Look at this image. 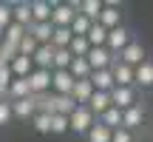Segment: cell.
Wrapping results in <instances>:
<instances>
[{
    "label": "cell",
    "instance_id": "9",
    "mask_svg": "<svg viewBox=\"0 0 153 142\" xmlns=\"http://www.w3.org/2000/svg\"><path fill=\"white\" fill-rule=\"evenodd\" d=\"M85 60H88V66H91V71H102V68H111L116 63V57L111 54L105 46H99V49H91L85 54Z\"/></svg>",
    "mask_w": 153,
    "mask_h": 142
},
{
    "label": "cell",
    "instance_id": "31",
    "mask_svg": "<svg viewBox=\"0 0 153 142\" xmlns=\"http://www.w3.org/2000/svg\"><path fill=\"white\" fill-rule=\"evenodd\" d=\"M37 46H40V43H37V40H34L31 34L26 31V37H23V40H20V46H17V54H20V57H34Z\"/></svg>",
    "mask_w": 153,
    "mask_h": 142
},
{
    "label": "cell",
    "instance_id": "13",
    "mask_svg": "<svg viewBox=\"0 0 153 142\" xmlns=\"http://www.w3.org/2000/svg\"><path fill=\"white\" fill-rule=\"evenodd\" d=\"M111 74H114V85H119V88H136V85H133V68L131 66H125V63L116 60L114 66H111Z\"/></svg>",
    "mask_w": 153,
    "mask_h": 142
},
{
    "label": "cell",
    "instance_id": "14",
    "mask_svg": "<svg viewBox=\"0 0 153 142\" xmlns=\"http://www.w3.org/2000/svg\"><path fill=\"white\" fill-rule=\"evenodd\" d=\"M11 114H14V120H31L34 114H37V97H26V99H17V102H11Z\"/></svg>",
    "mask_w": 153,
    "mask_h": 142
},
{
    "label": "cell",
    "instance_id": "5",
    "mask_svg": "<svg viewBox=\"0 0 153 142\" xmlns=\"http://www.w3.org/2000/svg\"><path fill=\"white\" fill-rule=\"evenodd\" d=\"M76 17V3H54L51 9V26L54 28H71Z\"/></svg>",
    "mask_w": 153,
    "mask_h": 142
},
{
    "label": "cell",
    "instance_id": "6",
    "mask_svg": "<svg viewBox=\"0 0 153 142\" xmlns=\"http://www.w3.org/2000/svg\"><path fill=\"white\" fill-rule=\"evenodd\" d=\"M71 88H74V77L68 68H54L51 71V94L57 97H71Z\"/></svg>",
    "mask_w": 153,
    "mask_h": 142
},
{
    "label": "cell",
    "instance_id": "11",
    "mask_svg": "<svg viewBox=\"0 0 153 142\" xmlns=\"http://www.w3.org/2000/svg\"><path fill=\"white\" fill-rule=\"evenodd\" d=\"M31 97V85H28V77H14L6 88V99L9 102H17V99H26Z\"/></svg>",
    "mask_w": 153,
    "mask_h": 142
},
{
    "label": "cell",
    "instance_id": "7",
    "mask_svg": "<svg viewBox=\"0 0 153 142\" xmlns=\"http://www.w3.org/2000/svg\"><path fill=\"white\" fill-rule=\"evenodd\" d=\"M28 85H31V97H45V94H51V71L34 68L31 74H28Z\"/></svg>",
    "mask_w": 153,
    "mask_h": 142
},
{
    "label": "cell",
    "instance_id": "16",
    "mask_svg": "<svg viewBox=\"0 0 153 142\" xmlns=\"http://www.w3.org/2000/svg\"><path fill=\"white\" fill-rule=\"evenodd\" d=\"M11 23H17V26H23L28 31V26H31V6H28L26 0L11 3Z\"/></svg>",
    "mask_w": 153,
    "mask_h": 142
},
{
    "label": "cell",
    "instance_id": "20",
    "mask_svg": "<svg viewBox=\"0 0 153 142\" xmlns=\"http://www.w3.org/2000/svg\"><path fill=\"white\" fill-rule=\"evenodd\" d=\"M88 108H91L94 117H102L105 111L111 108V94H105V91H94L91 99H88Z\"/></svg>",
    "mask_w": 153,
    "mask_h": 142
},
{
    "label": "cell",
    "instance_id": "39",
    "mask_svg": "<svg viewBox=\"0 0 153 142\" xmlns=\"http://www.w3.org/2000/svg\"><path fill=\"white\" fill-rule=\"evenodd\" d=\"M0 99H6V97H3V94H0Z\"/></svg>",
    "mask_w": 153,
    "mask_h": 142
},
{
    "label": "cell",
    "instance_id": "17",
    "mask_svg": "<svg viewBox=\"0 0 153 142\" xmlns=\"http://www.w3.org/2000/svg\"><path fill=\"white\" fill-rule=\"evenodd\" d=\"M31 63H34V68L54 71V49H51V46H37V51H34Z\"/></svg>",
    "mask_w": 153,
    "mask_h": 142
},
{
    "label": "cell",
    "instance_id": "38",
    "mask_svg": "<svg viewBox=\"0 0 153 142\" xmlns=\"http://www.w3.org/2000/svg\"><path fill=\"white\" fill-rule=\"evenodd\" d=\"M111 142H136V137H133V131H125V128H116V131L111 134Z\"/></svg>",
    "mask_w": 153,
    "mask_h": 142
},
{
    "label": "cell",
    "instance_id": "4",
    "mask_svg": "<svg viewBox=\"0 0 153 142\" xmlns=\"http://www.w3.org/2000/svg\"><path fill=\"white\" fill-rule=\"evenodd\" d=\"M99 26L102 28H119V26H125V11H122V6H116V3H102V11H99Z\"/></svg>",
    "mask_w": 153,
    "mask_h": 142
},
{
    "label": "cell",
    "instance_id": "1",
    "mask_svg": "<svg viewBox=\"0 0 153 142\" xmlns=\"http://www.w3.org/2000/svg\"><path fill=\"white\" fill-rule=\"evenodd\" d=\"M94 125H97V117L91 114V108H88V105H76L74 114L68 117V131L76 134V137H85Z\"/></svg>",
    "mask_w": 153,
    "mask_h": 142
},
{
    "label": "cell",
    "instance_id": "32",
    "mask_svg": "<svg viewBox=\"0 0 153 142\" xmlns=\"http://www.w3.org/2000/svg\"><path fill=\"white\" fill-rule=\"evenodd\" d=\"M68 51H71V57H85L88 51H91V46H88L85 37H71V46H68Z\"/></svg>",
    "mask_w": 153,
    "mask_h": 142
},
{
    "label": "cell",
    "instance_id": "35",
    "mask_svg": "<svg viewBox=\"0 0 153 142\" xmlns=\"http://www.w3.org/2000/svg\"><path fill=\"white\" fill-rule=\"evenodd\" d=\"M14 122V114H11V102L9 99H0V128L11 125Z\"/></svg>",
    "mask_w": 153,
    "mask_h": 142
},
{
    "label": "cell",
    "instance_id": "25",
    "mask_svg": "<svg viewBox=\"0 0 153 142\" xmlns=\"http://www.w3.org/2000/svg\"><path fill=\"white\" fill-rule=\"evenodd\" d=\"M9 68H11V74H14V77H28L34 71V63H31V57H20V54H17L14 60L9 63Z\"/></svg>",
    "mask_w": 153,
    "mask_h": 142
},
{
    "label": "cell",
    "instance_id": "21",
    "mask_svg": "<svg viewBox=\"0 0 153 142\" xmlns=\"http://www.w3.org/2000/svg\"><path fill=\"white\" fill-rule=\"evenodd\" d=\"M91 94H94V88H91V82H88V80H74V88H71V99H74L76 105H88Z\"/></svg>",
    "mask_w": 153,
    "mask_h": 142
},
{
    "label": "cell",
    "instance_id": "37",
    "mask_svg": "<svg viewBox=\"0 0 153 142\" xmlns=\"http://www.w3.org/2000/svg\"><path fill=\"white\" fill-rule=\"evenodd\" d=\"M14 80V74H11L9 66H0V94L6 97V88H9V82Z\"/></svg>",
    "mask_w": 153,
    "mask_h": 142
},
{
    "label": "cell",
    "instance_id": "8",
    "mask_svg": "<svg viewBox=\"0 0 153 142\" xmlns=\"http://www.w3.org/2000/svg\"><path fill=\"white\" fill-rule=\"evenodd\" d=\"M136 102H139V91H136V88H119V85H114V91H111V105H114V108L128 111L131 105H136Z\"/></svg>",
    "mask_w": 153,
    "mask_h": 142
},
{
    "label": "cell",
    "instance_id": "22",
    "mask_svg": "<svg viewBox=\"0 0 153 142\" xmlns=\"http://www.w3.org/2000/svg\"><path fill=\"white\" fill-rule=\"evenodd\" d=\"M76 11H79L82 17H88L91 23H97L99 11H102V0H79V3H76Z\"/></svg>",
    "mask_w": 153,
    "mask_h": 142
},
{
    "label": "cell",
    "instance_id": "36",
    "mask_svg": "<svg viewBox=\"0 0 153 142\" xmlns=\"http://www.w3.org/2000/svg\"><path fill=\"white\" fill-rule=\"evenodd\" d=\"M11 26V3H3L0 0V37H3V31Z\"/></svg>",
    "mask_w": 153,
    "mask_h": 142
},
{
    "label": "cell",
    "instance_id": "10",
    "mask_svg": "<svg viewBox=\"0 0 153 142\" xmlns=\"http://www.w3.org/2000/svg\"><path fill=\"white\" fill-rule=\"evenodd\" d=\"M133 85H136V91H150L153 88V60L150 57L142 66L133 68Z\"/></svg>",
    "mask_w": 153,
    "mask_h": 142
},
{
    "label": "cell",
    "instance_id": "15",
    "mask_svg": "<svg viewBox=\"0 0 153 142\" xmlns=\"http://www.w3.org/2000/svg\"><path fill=\"white\" fill-rule=\"evenodd\" d=\"M88 82H91V88H94V91H105V94H111V91H114V74H111V68L91 71Z\"/></svg>",
    "mask_w": 153,
    "mask_h": 142
},
{
    "label": "cell",
    "instance_id": "28",
    "mask_svg": "<svg viewBox=\"0 0 153 142\" xmlns=\"http://www.w3.org/2000/svg\"><path fill=\"white\" fill-rule=\"evenodd\" d=\"M28 122H31V128H34L37 134H51V114H43V111H37V114H34Z\"/></svg>",
    "mask_w": 153,
    "mask_h": 142
},
{
    "label": "cell",
    "instance_id": "18",
    "mask_svg": "<svg viewBox=\"0 0 153 142\" xmlns=\"http://www.w3.org/2000/svg\"><path fill=\"white\" fill-rule=\"evenodd\" d=\"M31 23H51V9H54V3H48V0H31Z\"/></svg>",
    "mask_w": 153,
    "mask_h": 142
},
{
    "label": "cell",
    "instance_id": "33",
    "mask_svg": "<svg viewBox=\"0 0 153 142\" xmlns=\"http://www.w3.org/2000/svg\"><path fill=\"white\" fill-rule=\"evenodd\" d=\"M51 134H54V137L68 134V117H62V114H51Z\"/></svg>",
    "mask_w": 153,
    "mask_h": 142
},
{
    "label": "cell",
    "instance_id": "34",
    "mask_svg": "<svg viewBox=\"0 0 153 142\" xmlns=\"http://www.w3.org/2000/svg\"><path fill=\"white\" fill-rule=\"evenodd\" d=\"M71 51L68 49H54V68H68L71 66Z\"/></svg>",
    "mask_w": 153,
    "mask_h": 142
},
{
    "label": "cell",
    "instance_id": "12",
    "mask_svg": "<svg viewBox=\"0 0 153 142\" xmlns=\"http://www.w3.org/2000/svg\"><path fill=\"white\" fill-rule=\"evenodd\" d=\"M142 122H145V102H136L128 111H122V128L125 131H136Z\"/></svg>",
    "mask_w": 153,
    "mask_h": 142
},
{
    "label": "cell",
    "instance_id": "24",
    "mask_svg": "<svg viewBox=\"0 0 153 142\" xmlns=\"http://www.w3.org/2000/svg\"><path fill=\"white\" fill-rule=\"evenodd\" d=\"M85 40H88V46H91V49H99V46H105V40H108V28H102L99 23H91Z\"/></svg>",
    "mask_w": 153,
    "mask_h": 142
},
{
    "label": "cell",
    "instance_id": "30",
    "mask_svg": "<svg viewBox=\"0 0 153 142\" xmlns=\"http://www.w3.org/2000/svg\"><path fill=\"white\" fill-rule=\"evenodd\" d=\"M111 134H114V131H108L105 125H99V122H97V125L85 134V139L88 142H111Z\"/></svg>",
    "mask_w": 153,
    "mask_h": 142
},
{
    "label": "cell",
    "instance_id": "19",
    "mask_svg": "<svg viewBox=\"0 0 153 142\" xmlns=\"http://www.w3.org/2000/svg\"><path fill=\"white\" fill-rule=\"evenodd\" d=\"M28 34L37 40L40 46H51V34H54V26L51 23H31L28 26Z\"/></svg>",
    "mask_w": 153,
    "mask_h": 142
},
{
    "label": "cell",
    "instance_id": "27",
    "mask_svg": "<svg viewBox=\"0 0 153 142\" xmlns=\"http://www.w3.org/2000/svg\"><path fill=\"white\" fill-rule=\"evenodd\" d=\"M23 37H26V28H23V26H17V23H11V26H9V28L3 31V37H0V40H3V43H9V46H14V49H17Z\"/></svg>",
    "mask_w": 153,
    "mask_h": 142
},
{
    "label": "cell",
    "instance_id": "2",
    "mask_svg": "<svg viewBox=\"0 0 153 142\" xmlns=\"http://www.w3.org/2000/svg\"><path fill=\"white\" fill-rule=\"evenodd\" d=\"M116 60L131 66V68H136V66H142V63L148 60V49H145V43L139 37H133L131 43H128V49H122L119 54H116Z\"/></svg>",
    "mask_w": 153,
    "mask_h": 142
},
{
    "label": "cell",
    "instance_id": "26",
    "mask_svg": "<svg viewBox=\"0 0 153 142\" xmlns=\"http://www.w3.org/2000/svg\"><path fill=\"white\" fill-rule=\"evenodd\" d=\"M68 71H71L74 80H88V77H91V66H88L85 57H74L71 66H68Z\"/></svg>",
    "mask_w": 153,
    "mask_h": 142
},
{
    "label": "cell",
    "instance_id": "29",
    "mask_svg": "<svg viewBox=\"0 0 153 142\" xmlns=\"http://www.w3.org/2000/svg\"><path fill=\"white\" fill-rule=\"evenodd\" d=\"M71 28H54V34H51V49H68L71 46Z\"/></svg>",
    "mask_w": 153,
    "mask_h": 142
},
{
    "label": "cell",
    "instance_id": "3",
    "mask_svg": "<svg viewBox=\"0 0 153 142\" xmlns=\"http://www.w3.org/2000/svg\"><path fill=\"white\" fill-rule=\"evenodd\" d=\"M136 37V34H133V28L131 26H119V28H111L108 31V40H105V49L111 51V54H119L122 49H128V43H131V40Z\"/></svg>",
    "mask_w": 153,
    "mask_h": 142
},
{
    "label": "cell",
    "instance_id": "23",
    "mask_svg": "<svg viewBox=\"0 0 153 142\" xmlns=\"http://www.w3.org/2000/svg\"><path fill=\"white\" fill-rule=\"evenodd\" d=\"M97 122H99V125H105L108 131H116V128H122V111L111 105L102 117H97Z\"/></svg>",
    "mask_w": 153,
    "mask_h": 142
}]
</instances>
